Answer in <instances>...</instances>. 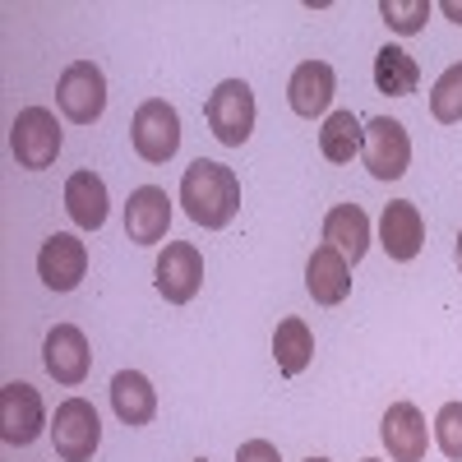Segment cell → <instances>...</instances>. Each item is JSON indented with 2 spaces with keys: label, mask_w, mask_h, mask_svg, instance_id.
<instances>
[{
  "label": "cell",
  "mask_w": 462,
  "mask_h": 462,
  "mask_svg": "<svg viewBox=\"0 0 462 462\" xmlns=\"http://www.w3.org/2000/svg\"><path fill=\"white\" fill-rule=\"evenodd\" d=\"M180 204H185V217L199 222L208 231L226 226L231 217L241 213V180L226 162H213V158H199L189 162L185 176H180Z\"/></svg>",
  "instance_id": "6da1fadb"
},
{
  "label": "cell",
  "mask_w": 462,
  "mask_h": 462,
  "mask_svg": "<svg viewBox=\"0 0 462 462\" xmlns=\"http://www.w3.org/2000/svg\"><path fill=\"white\" fill-rule=\"evenodd\" d=\"M10 148H14V162L23 171L51 167L56 152H60V121L47 106H23L10 125Z\"/></svg>",
  "instance_id": "7a4b0ae2"
},
{
  "label": "cell",
  "mask_w": 462,
  "mask_h": 462,
  "mask_svg": "<svg viewBox=\"0 0 462 462\" xmlns=\"http://www.w3.org/2000/svg\"><path fill=\"white\" fill-rule=\"evenodd\" d=\"M208 116V130L217 134V143L226 148H241L254 134V93L245 79H222L204 106Z\"/></svg>",
  "instance_id": "3957f363"
},
{
  "label": "cell",
  "mask_w": 462,
  "mask_h": 462,
  "mask_svg": "<svg viewBox=\"0 0 462 462\" xmlns=\"http://www.w3.org/2000/svg\"><path fill=\"white\" fill-rule=\"evenodd\" d=\"M51 444H56L60 462H88L102 444L97 407L88 398H65L56 407V420H51Z\"/></svg>",
  "instance_id": "277c9868"
},
{
  "label": "cell",
  "mask_w": 462,
  "mask_h": 462,
  "mask_svg": "<svg viewBox=\"0 0 462 462\" xmlns=\"http://www.w3.org/2000/svg\"><path fill=\"white\" fill-rule=\"evenodd\" d=\"M130 139H134V152L143 162L176 158V148H180V116H176V106L162 102V97L139 102L134 121H130Z\"/></svg>",
  "instance_id": "5b68a950"
},
{
  "label": "cell",
  "mask_w": 462,
  "mask_h": 462,
  "mask_svg": "<svg viewBox=\"0 0 462 462\" xmlns=\"http://www.w3.org/2000/svg\"><path fill=\"white\" fill-rule=\"evenodd\" d=\"M56 102L69 116L74 125H93L97 116L106 111V79L93 60H74L60 69V84H56Z\"/></svg>",
  "instance_id": "8992f818"
},
{
  "label": "cell",
  "mask_w": 462,
  "mask_h": 462,
  "mask_svg": "<svg viewBox=\"0 0 462 462\" xmlns=\"http://www.w3.org/2000/svg\"><path fill=\"white\" fill-rule=\"evenodd\" d=\"M361 158H365L374 180H398L411 167V139H407L402 121H393V116H374V121H365Z\"/></svg>",
  "instance_id": "52a82bcc"
},
{
  "label": "cell",
  "mask_w": 462,
  "mask_h": 462,
  "mask_svg": "<svg viewBox=\"0 0 462 462\" xmlns=\"http://www.w3.org/2000/svg\"><path fill=\"white\" fill-rule=\"evenodd\" d=\"M42 430H47L42 393H37L32 383H5V389H0V439L10 448H28Z\"/></svg>",
  "instance_id": "ba28073f"
},
{
  "label": "cell",
  "mask_w": 462,
  "mask_h": 462,
  "mask_svg": "<svg viewBox=\"0 0 462 462\" xmlns=\"http://www.w3.org/2000/svg\"><path fill=\"white\" fill-rule=\"evenodd\" d=\"M152 282H158V291H162L171 305L195 300V296H199V287H204V254H199L195 245H189V241H171V245L158 254Z\"/></svg>",
  "instance_id": "9c48e42d"
},
{
  "label": "cell",
  "mask_w": 462,
  "mask_h": 462,
  "mask_svg": "<svg viewBox=\"0 0 462 462\" xmlns=\"http://www.w3.org/2000/svg\"><path fill=\"white\" fill-rule=\"evenodd\" d=\"M88 273V245L74 236V231H56L47 236V245L37 250V278L51 291H74Z\"/></svg>",
  "instance_id": "30bf717a"
},
{
  "label": "cell",
  "mask_w": 462,
  "mask_h": 462,
  "mask_svg": "<svg viewBox=\"0 0 462 462\" xmlns=\"http://www.w3.org/2000/svg\"><path fill=\"white\" fill-rule=\"evenodd\" d=\"M42 361H47V374L56 383H65V389H79V383L88 379L93 370V352H88V337L84 328L74 324H56L42 342Z\"/></svg>",
  "instance_id": "8fae6325"
},
{
  "label": "cell",
  "mask_w": 462,
  "mask_h": 462,
  "mask_svg": "<svg viewBox=\"0 0 462 462\" xmlns=\"http://www.w3.org/2000/svg\"><path fill=\"white\" fill-rule=\"evenodd\" d=\"M379 245L389 259L407 263L420 254V245H426V217H420V208L411 199H393L383 204V217H379Z\"/></svg>",
  "instance_id": "7c38bea8"
},
{
  "label": "cell",
  "mask_w": 462,
  "mask_h": 462,
  "mask_svg": "<svg viewBox=\"0 0 462 462\" xmlns=\"http://www.w3.org/2000/svg\"><path fill=\"white\" fill-rule=\"evenodd\" d=\"M383 448H389L393 462H426L430 448V430H426V416L416 411V402H393L383 411Z\"/></svg>",
  "instance_id": "4fadbf2b"
},
{
  "label": "cell",
  "mask_w": 462,
  "mask_h": 462,
  "mask_svg": "<svg viewBox=\"0 0 462 462\" xmlns=\"http://www.w3.org/2000/svg\"><path fill=\"white\" fill-rule=\"evenodd\" d=\"M333 93H337V74H333V65H328V60H300V65L291 69L287 102H291V111H296V116H305V121L324 116V111H328V102H333Z\"/></svg>",
  "instance_id": "5bb4252c"
},
{
  "label": "cell",
  "mask_w": 462,
  "mask_h": 462,
  "mask_svg": "<svg viewBox=\"0 0 462 462\" xmlns=\"http://www.w3.org/2000/svg\"><path fill=\"white\" fill-rule=\"evenodd\" d=\"M171 226V199L158 185H139L125 204V236L134 245H158Z\"/></svg>",
  "instance_id": "9a60e30c"
},
{
  "label": "cell",
  "mask_w": 462,
  "mask_h": 462,
  "mask_svg": "<svg viewBox=\"0 0 462 462\" xmlns=\"http://www.w3.org/2000/svg\"><path fill=\"white\" fill-rule=\"evenodd\" d=\"M305 291H310L319 305H342L346 291H352V263H346L333 245H319L305 263Z\"/></svg>",
  "instance_id": "2e32d148"
},
{
  "label": "cell",
  "mask_w": 462,
  "mask_h": 462,
  "mask_svg": "<svg viewBox=\"0 0 462 462\" xmlns=\"http://www.w3.org/2000/svg\"><path fill=\"white\" fill-rule=\"evenodd\" d=\"M324 245H333L346 263H361L370 250V217L356 204H337L324 217Z\"/></svg>",
  "instance_id": "e0dca14e"
},
{
  "label": "cell",
  "mask_w": 462,
  "mask_h": 462,
  "mask_svg": "<svg viewBox=\"0 0 462 462\" xmlns=\"http://www.w3.org/2000/svg\"><path fill=\"white\" fill-rule=\"evenodd\" d=\"M65 208H69L74 226L97 231L106 222V180L97 171H74L65 180Z\"/></svg>",
  "instance_id": "ac0fdd59"
},
{
  "label": "cell",
  "mask_w": 462,
  "mask_h": 462,
  "mask_svg": "<svg viewBox=\"0 0 462 462\" xmlns=\"http://www.w3.org/2000/svg\"><path fill=\"white\" fill-rule=\"evenodd\" d=\"M111 407L125 426H148L158 416V393H152V383L139 370H121L111 379Z\"/></svg>",
  "instance_id": "d6986e66"
},
{
  "label": "cell",
  "mask_w": 462,
  "mask_h": 462,
  "mask_svg": "<svg viewBox=\"0 0 462 462\" xmlns=\"http://www.w3.org/2000/svg\"><path fill=\"white\" fill-rule=\"evenodd\" d=\"M273 356H278V370H282L287 379L305 374V365L315 361V333H310V324L296 319V315H287V319L278 324V333H273Z\"/></svg>",
  "instance_id": "ffe728a7"
},
{
  "label": "cell",
  "mask_w": 462,
  "mask_h": 462,
  "mask_svg": "<svg viewBox=\"0 0 462 462\" xmlns=\"http://www.w3.org/2000/svg\"><path fill=\"white\" fill-rule=\"evenodd\" d=\"M365 148V125L356 121L352 111H328L324 130H319V152L328 162H352L356 152Z\"/></svg>",
  "instance_id": "44dd1931"
},
{
  "label": "cell",
  "mask_w": 462,
  "mask_h": 462,
  "mask_svg": "<svg viewBox=\"0 0 462 462\" xmlns=\"http://www.w3.org/2000/svg\"><path fill=\"white\" fill-rule=\"evenodd\" d=\"M416 84H420V65L402 51V47H379L374 51V88L379 93H389V97H407V93H416Z\"/></svg>",
  "instance_id": "7402d4cb"
},
{
  "label": "cell",
  "mask_w": 462,
  "mask_h": 462,
  "mask_svg": "<svg viewBox=\"0 0 462 462\" xmlns=\"http://www.w3.org/2000/svg\"><path fill=\"white\" fill-rule=\"evenodd\" d=\"M430 116H435L439 125H457L462 121V60L448 65L439 79H435V88H430Z\"/></svg>",
  "instance_id": "603a6c76"
},
{
  "label": "cell",
  "mask_w": 462,
  "mask_h": 462,
  "mask_svg": "<svg viewBox=\"0 0 462 462\" xmlns=\"http://www.w3.org/2000/svg\"><path fill=\"white\" fill-rule=\"evenodd\" d=\"M379 14L383 23H389L393 32H420L430 19V0H379Z\"/></svg>",
  "instance_id": "cb8c5ba5"
},
{
  "label": "cell",
  "mask_w": 462,
  "mask_h": 462,
  "mask_svg": "<svg viewBox=\"0 0 462 462\" xmlns=\"http://www.w3.org/2000/svg\"><path fill=\"white\" fill-rule=\"evenodd\" d=\"M435 444L448 462H462V402H444L435 416Z\"/></svg>",
  "instance_id": "d4e9b609"
},
{
  "label": "cell",
  "mask_w": 462,
  "mask_h": 462,
  "mask_svg": "<svg viewBox=\"0 0 462 462\" xmlns=\"http://www.w3.org/2000/svg\"><path fill=\"white\" fill-rule=\"evenodd\" d=\"M236 462H282V457H278V448L268 444V439H245L241 453H236Z\"/></svg>",
  "instance_id": "484cf974"
},
{
  "label": "cell",
  "mask_w": 462,
  "mask_h": 462,
  "mask_svg": "<svg viewBox=\"0 0 462 462\" xmlns=\"http://www.w3.org/2000/svg\"><path fill=\"white\" fill-rule=\"evenodd\" d=\"M439 10H444V14L453 19V23H462V5H457V0H444V5H439Z\"/></svg>",
  "instance_id": "4316f807"
},
{
  "label": "cell",
  "mask_w": 462,
  "mask_h": 462,
  "mask_svg": "<svg viewBox=\"0 0 462 462\" xmlns=\"http://www.w3.org/2000/svg\"><path fill=\"white\" fill-rule=\"evenodd\" d=\"M457 268H462V231H457Z\"/></svg>",
  "instance_id": "83f0119b"
},
{
  "label": "cell",
  "mask_w": 462,
  "mask_h": 462,
  "mask_svg": "<svg viewBox=\"0 0 462 462\" xmlns=\"http://www.w3.org/2000/svg\"><path fill=\"white\" fill-rule=\"evenodd\" d=\"M305 462H328V457H305Z\"/></svg>",
  "instance_id": "f1b7e54d"
},
{
  "label": "cell",
  "mask_w": 462,
  "mask_h": 462,
  "mask_svg": "<svg viewBox=\"0 0 462 462\" xmlns=\"http://www.w3.org/2000/svg\"><path fill=\"white\" fill-rule=\"evenodd\" d=\"M361 462H379V457H361Z\"/></svg>",
  "instance_id": "f546056e"
},
{
  "label": "cell",
  "mask_w": 462,
  "mask_h": 462,
  "mask_svg": "<svg viewBox=\"0 0 462 462\" xmlns=\"http://www.w3.org/2000/svg\"><path fill=\"white\" fill-rule=\"evenodd\" d=\"M199 462H204V457H199Z\"/></svg>",
  "instance_id": "4dcf8cb0"
}]
</instances>
